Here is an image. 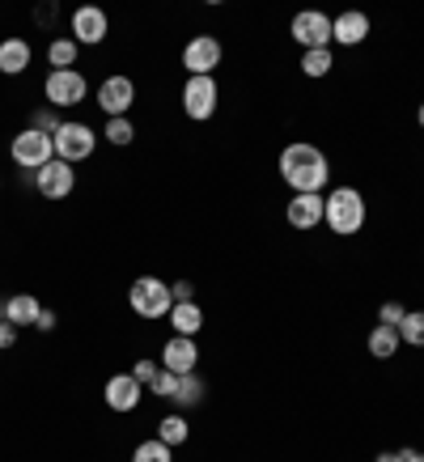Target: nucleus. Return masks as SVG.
Masks as SVG:
<instances>
[{
    "label": "nucleus",
    "instance_id": "nucleus-1",
    "mask_svg": "<svg viewBox=\"0 0 424 462\" xmlns=\"http://www.w3.org/2000/svg\"><path fill=\"white\" fill-rule=\"evenodd\" d=\"M281 179L293 187L297 196H318L327 187V179H331V166H327L323 149L297 141L281 153Z\"/></svg>",
    "mask_w": 424,
    "mask_h": 462
},
{
    "label": "nucleus",
    "instance_id": "nucleus-2",
    "mask_svg": "<svg viewBox=\"0 0 424 462\" xmlns=\"http://www.w3.org/2000/svg\"><path fill=\"white\" fill-rule=\"evenodd\" d=\"M323 221L336 229L339 238H353L361 234V225H365V199L356 187H339L331 196L323 199Z\"/></svg>",
    "mask_w": 424,
    "mask_h": 462
},
{
    "label": "nucleus",
    "instance_id": "nucleus-3",
    "mask_svg": "<svg viewBox=\"0 0 424 462\" xmlns=\"http://www.w3.org/2000/svg\"><path fill=\"white\" fill-rule=\"evenodd\" d=\"M127 306L136 310L141 319H166L170 310H174V293H170L166 281L141 276V281H132V289H127Z\"/></svg>",
    "mask_w": 424,
    "mask_h": 462
},
{
    "label": "nucleus",
    "instance_id": "nucleus-4",
    "mask_svg": "<svg viewBox=\"0 0 424 462\" xmlns=\"http://www.w3.org/2000/svg\"><path fill=\"white\" fill-rule=\"evenodd\" d=\"M9 153H14V162L22 170L39 174L47 162H56V141H51L47 132H39V127H26V132H17V136H14Z\"/></svg>",
    "mask_w": 424,
    "mask_h": 462
},
{
    "label": "nucleus",
    "instance_id": "nucleus-5",
    "mask_svg": "<svg viewBox=\"0 0 424 462\" xmlns=\"http://www.w3.org/2000/svg\"><path fill=\"white\" fill-rule=\"evenodd\" d=\"M51 141H56V157H60V162H69V166H72V162L94 157V144H98V136H94V132H89L85 124H60Z\"/></svg>",
    "mask_w": 424,
    "mask_h": 462
},
{
    "label": "nucleus",
    "instance_id": "nucleus-6",
    "mask_svg": "<svg viewBox=\"0 0 424 462\" xmlns=\"http://www.w3.org/2000/svg\"><path fill=\"white\" fill-rule=\"evenodd\" d=\"M293 39L301 42L306 51L327 47V42H331V17H327L323 9H301V14L293 17Z\"/></svg>",
    "mask_w": 424,
    "mask_h": 462
},
{
    "label": "nucleus",
    "instance_id": "nucleus-7",
    "mask_svg": "<svg viewBox=\"0 0 424 462\" xmlns=\"http://www.w3.org/2000/svg\"><path fill=\"white\" fill-rule=\"evenodd\" d=\"M183 111L191 115V119H212L217 115V81L212 77H191V81L183 85Z\"/></svg>",
    "mask_w": 424,
    "mask_h": 462
},
{
    "label": "nucleus",
    "instance_id": "nucleus-8",
    "mask_svg": "<svg viewBox=\"0 0 424 462\" xmlns=\"http://www.w3.org/2000/svg\"><path fill=\"white\" fill-rule=\"evenodd\" d=\"M106 30H111V22H106V14H102L98 5H81V9L72 14V42L98 47V42L106 39Z\"/></svg>",
    "mask_w": 424,
    "mask_h": 462
},
{
    "label": "nucleus",
    "instance_id": "nucleus-9",
    "mask_svg": "<svg viewBox=\"0 0 424 462\" xmlns=\"http://www.w3.org/2000/svg\"><path fill=\"white\" fill-rule=\"evenodd\" d=\"M47 98H51V106H77V102L85 98V77L77 69H60L47 77Z\"/></svg>",
    "mask_w": 424,
    "mask_h": 462
},
{
    "label": "nucleus",
    "instance_id": "nucleus-10",
    "mask_svg": "<svg viewBox=\"0 0 424 462\" xmlns=\"http://www.w3.org/2000/svg\"><path fill=\"white\" fill-rule=\"evenodd\" d=\"M183 64L191 77H212V69L221 64V42L212 39V34H199V39L187 42L183 51Z\"/></svg>",
    "mask_w": 424,
    "mask_h": 462
},
{
    "label": "nucleus",
    "instance_id": "nucleus-11",
    "mask_svg": "<svg viewBox=\"0 0 424 462\" xmlns=\"http://www.w3.org/2000/svg\"><path fill=\"white\" fill-rule=\"evenodd\" d=\"M136 102V85H132V77H106V81L98 85V106L111 119H124V111Z\"/></svg>",
    "mask_w": 424,
    "mask_h": 462
},
{
    "label": "nucleus",
    "instance_id": "nucleus-12",
    "mask_svg": "<svg viewBox=\"0 0 424 462\" xmlns=\"http://www.w3.org/2000/svg\"><path fill=\"white\" fill-rule=\"evenodd\" d=\"M72 182H77L72 179V166L69 162H60V157L56 162H47V166L34 174V187H39L42 199H64L72 191Z\"/></svg>",
    "mask_w": 424,
    "mask_h": 462
},
{
    "label": "nucleus",
    "instance_id": "nucleus-13",
    "mask_svg": "<svg viewBox=\"0 0 424 462\" xmlns=\"http://www.w3.org/2000/svg\"><path fill=\"white\" fill-rule=\"evenodd\" d=\"M102 394H106V407H111V411H136V407H141L144 386L132 378V374H111Z\"/></svg>",
    "mask_w": 424,
    "mask_h": 462
},
{
    "label": "nucleus",
    "instance_id": "nucleus-14",
    "mask_svg": "<svg viewBox=\"0 0 424 462\" xmlns=\"http://www.w3.org/2000/svg\"><path fill=\"white\" fill-rule=\"evenodd\" d=\"M196 361H199V348H196V339H187V336H174L161 348V365H166L170 374H179V378L196 374Z\"/></svg>",
    "mask_w": 424,
    "mask_h": 462
},
{
    "label": "nucleus",
    "instance_id": "nucleus-15",
    "mask_svg": "<svg viewBox=\"0 0 424 462\" xmlns=\"http://www.w3.org/2000/svg\"><path fill=\"white\" fill-rule=\"evenodd\" d=\"M331 39L344 42V47H356V42L369 39V17L361 9H348V14L331 17Z\"/></svg>",
    "mask_w": 424,
    "mask_h": 462
},
{
    "label": "nucleus",
    "instance_id": "nucleus-16",
    "mask_svg": "<svg viewBox=\"0 0 424 462\" xmlns=\"http://www.w3.org/2000/svg\"><path fill=\"white\" fill-rule=\"evenodd\" d=\"M284 217H289L293 229H314V225H323V196H293L289 208H284Z\"/></svg>",
    "mask_w": 424,
    "mask_h": 462
},
{
    "label": "nucleus",
    "instance_id": "nucleus-17",
    "mask_svg": "<svg viewBox=\"0 0 424 462\" xmlns=\"http://www.w3.org/2000/svg\"><path fill=\"white\" fill-rule=\"evenodd\" d=\"M39 314H42V306L30 293H14L0 306V319L14 322V327H30V322H39Z\"/></svg>",
    "mask_w": 424,
    "mask_h": 462
},
{
    "label": "nucleus",
    "instance_id": "nucleus-18",
    "mask_svg": "<svg viewBox=\"0 0 424 462\" xmlns=\"http://www.w3.org/2000/svg\"><path fill=\"white\" fill-rule=\"evenodd\" d=\"M170 327H174V336H196L199 327H204V310L196 306V301H174V310H170Z\"/></svg>",
    "mask_w": 424,
    "mask_h": 462
},
{
    "label": "nucleus",
    "instance_id": "nucleus-19",
    "mask_svg": "<svg viewBox=\"0 0 424 462\" xmlns=\"http://www.w3.org/2000/svg\"><path fill=\"white\" fill-rule=\"evenodd\" d=\"M30 69V42L26 39H5L0 42V72H9V77H17V72Z\"/></svg>",
    "mask_w": 424,
    "mask_h": 462
},
{
    "label": "nucleus",
    "instance_id": "nucleus-20",
    "mask_svg": "<svg viewBox=\"0 0 424 462\" xmlns=\"http://www.w3.org/2000/svg\"><path fill=\"white\" fill-rule=\"evenodd\" d=\"M399 344H403V339H399L395 327H382L378 322V327L369 331V356H378V361H391L399 352Z\"/></svg>",
    "mask_w": 424,
    "mask_h": 462
},
{
    "label": "nucleus",
    "instance_id": "nucleus-21",
    "mask_svg": "<svg viewBox=\"0 0 424 462\" xmlns=\"http://www.w3.org/2000/svg\"><path fill=\"white\" fill-rule=\"evenodd\" d=\"M395 331H399V339H403V344H411V348H424V310H408Z\"/></svg>",
    "mask_w": 424,
    "mask_h": 462
},
{
    "label": "nucleus",
    "instance_id": "nucleus-22",
    "mask_svg": "<svg viewBox=\"0 0 424 462\" xmlns=\"http://www.w3.org/2000/svg\"><path fill=\"white\" fill-rule=\"evenodd\" d=\"M47 60H51V72L77 69V42H72V39H56L51 47H47Z\"/></svg>",
    "mask_w": 424,
    "mask_h": 462
},
{
    "label": "nucleus",
    "instance_id": "nucleus-23",
    "mask_svg": "<svg viewBox=\"0 0 424 462\" xmlns=\"http://www.w3.org/2000/svg\"><path fill=\"white\" fill-rule=\"evenodd\" d=\"M187 433H191V429H187L183 416H166V420L157 424V441H166L170 449H174V446H183Z\"/></svg>",
    "mask_w": 424,
    "mask_h": 462
},
{
    "label": "nucleus",
    "instance_id": "nucleus-24",
    "mask_svg": "<svg viewBox=\"0 0 424 462\" xmlns=\"http://www.w3.org/2000/svg\"><path fill=\"white\" fill-rule=\"evenodd\" d=\"M199 399H204V382H199L196 374L179 378V394H174V403H179V407H196Z\"/></svg>",
    "mask_w": 424,
    "mask_h": 462
},
{
    "label": "nucleus",
    "instance_id": "nucleus-25",
    "mask_svg": "<svg viewBox=\"0 0 424 462\" xmlns=\"http://www.w3.org/2000/svg\"><path fill=\"white\" fill-rule=\"evenodd\" d=\"M301 72H306V77H327V72H331V51H327V47L306 51V56H301Z\"/></svg>",
    "mask_w": 424,
    "mask_h": 462
},
{
    "label": "nucleus",
    "instance_id": "nucleus-26",
    "mask_svg": "<svg viewBox=\"0 0 424 462\" xmlns=\"http://www.w3.org/2000/svg\"><path fill=\"white\" fill-rule=\"evenodd\" d=\"M132 462H170V446L166 441H141L132 449Z\"/></svg>",
    "mask_w": 424,
    "mask_h": 462
},
{
    "label": "nucleus",
    "instance_id": "nucleus-27",
    "mask_svg": "<svg viewBox=\"0 0 424 462\" xmlns=\"http://www.w3.org/2000/svg\"><path fill=\"white\" fill-rule=\"evenodd\" d=\"M106 141L119 144V149L136 141V127H132V119H111V124H106Z\"/></svg>",
    "mask_w": 424,
    "mask_h": 462
},
{
    "label": "nucleus",
    "instance_id": "nucleus-28",
    "mask_svg": "<svg viewBox=\"0 0 424 462\" xmlns=\"http://www.w3.org/2000/svg\"><path fill=\"white\" fill-rule=\"evenodd\" d=\"M153 394H161V399H174V394H179V374L161 369V374L153 378Z\"/></svg>",
    "mask_w": 424,
    "mask_h": 462
},
{
    "label": "nucleus",
    "instance_id": "nucleus-29",
    "mask_svg": "<svg viewBox=\"0 0 424 462\" xmlns=\"http://www.w3.org/2000/svg\"><path fill=\"white\" fill-rule=\"evenodd\" d=\"M403 314H408V310L399 306V301H382L378 322H382V327H399V322H403Z\"/></svg>",
    "mask_w": 424,
    "mask_h": 462
},
{
    "label": "nucleus",
    "instance_id": "nucleus-30",
    "mask_svg": "<svg viewBox=\"0 0 424 462\" xmlns=\"http://www.w3.org/2000/svg\"><path fill=\"white\" fill-rule=\"evenodd\" d=\"M157 374H161V369H157L153 361H136V365H132V378L141 382V386H153Z\"/></svg>",
    "mask_w": 424,
    "mask_h": 462
},
{
    "label": "nucleus",
    "instance_id": "nucleus-31",
    "mask_svg": "<svg viewBox=\"0 0 424 462\" xmlns=\"http://www.w3.org/2000/svg\"><path fill=\"white\" fill-rule=\"evenodd\" d=\"M14 344H17L14 322H5V319H0V352H5V348H14Z\"/></svg>",
    "mask_w": 424,
    "mask_h": 462
},
{
    "label": "nucleus",
    "instance_id": "nucleus-32",
    "mask_svg": "<svg viewBox=\"0 0 424 462\" xmlns=\"http://www.w3.org/2000/svg\"><path fill=\"white\" fill-rule=\"evenodd\" d=\"M170 293H174V301H191V284H187V281L170 284Z\"/></svg>",
    "mask_w": 424,
    "mask_h": 462
},
{
    "label": "nucleus",
    "instance_id": "nucleus-33",
    "mask_svg": "<svg viewBox=\"0 0 424 462\" xmlns=\"http://www.w3.org/2000/svg\"><path fill=\"white\" fill-rule=\"evenodd\" d=\"M34 327H39V331H51V327H56V314H51V310H42Z\"/></svg>",
    "mask_w": 424,
    "mask_h": 462
},
{
    "label": "nucleus",
    "instance_id": "nucleus-34",
    "mask_svg": "<svg viewBox=\"0 0 424 462\" xmlns=\"http://www.w3.org/2000/svg\"><path fill=\"white\" fill-rule=\"evenodd\" d=\"M373 462H403V449H395V454H378Z\"/></svg>",
    "mask_w": 424,
    "mask_h": 462
},
{
    "label": "nucleus",
    "instance_id": "nucleus-35",
    "mask_svg": "<svg viewBox=\"0 0 424 462\" xmlns=\"http://www.w3.org/2000/svg\"><path fill=\"white\" fill-rule=\"evenodd\" d=\"M403 462H424V454H416V449H403Z\"/></svg>",
    "mask_w": 424,
    "mask_h": 462
},
{
    "label": "nucleus",
    "instance_id": "nucleus-36",
    "mask_svg": "<svg viewBox=\"0 0 424 462\" xmlns=\"http://www.w3.org/2000/svg\"><path fill=\"white\" fill-rule=\"evenodd\" d=\"M420 127H424V102H420Z\"/></svg>",
    "mask_w": 424,
    "mask_h": 462
}]
</instances>
